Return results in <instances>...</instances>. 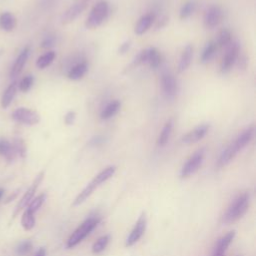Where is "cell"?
<instances>
[{"instance_id":"10","label":"cell","mask_w":256,"mask_h":256,"mask_svg":"<svg viewBox=\"0 0 256 256\" xmlns=\"http://www.w3.org/2000/svg\"><path fill=\"white\" fill-rule=\"evenodd\" d=\"M221 20H222V10L218 5L210 6L206 10L203 18L205 27L209 29L216 27L221 22Z\"/></svg>"},{"instance_id":"8","label":"cell","mask_w":256,"mask_h":256,"mask_svg":"<svg viewBox=\"0 0 256 256\" xmlns=\"http://www.w3.org/2000/svg\"><path fill=\"white\" fill-rule=\"evenodd\" d=\"M161 86L166 99L172 100L178 92V83L175 77L170 73H164L161 77Z\"/></svg>"},{"instance_id":"6","label":"cell","mask_w":256,"mask_h":256,"mask_svg":"<svg viewBox=\"0 0 256 256\" xmlns=\"http://www.w3.org/2000/svg\"><path fill=\"white\" fill-rule=\"evenodd\" d=\"M12 118L17 122H20L25 125H36L40 121V115L35 110L19 107L12 113Z\"/></svg>"},{"instance_id":"15","label":"cell","mask_w":256,"mask_h":256,"mask_svg":"<svg viewBox=\"0 0 256 256\" xmlns=\"http://www.w3.org/2000/svg\"><path fill=\"white\" fill-rule=\"evenodd\" d=\"M254 132H255V127L254 125H250L248 126L246 129H244L238 136L237 138L233 141L234 144L236 145V147L240 150H242L253 138L254 136Z\"/></svg>"},{"instance_id":"14","label":"cell","mask_w":256,"mask_h":256,"mask_svg":"<svg viewBox=\"0 0 256 256\" xmlns=\"http://www.w3.org/2000/svg\"><path fill=\"white\" fill-rule=\"evenodd\" d=\"M29 52H30V48L29 47H25L21 52L20 54L18 55V57L16 58L12 68H11V72H10V75L11 77L13 78H16L22 71L24 65L26 64V61L29 57Z\"/></svg>"},{"instance_id":"36","label":"cell","mask_w":256,"mask_h":256,"mask_svg":"<svg viewBox=\"0 0 256 256\" xmlns=\"http://www.w3.org/2000/svg\"><path fill=\"white\" fill-rule=\"evenodd\" d=\"M31 248H32V243L30 241H28V240L23 241L18 245V247L16 249V252L19 255H25L31 250Z\"/></svg>"},{"instance_id":"41","label":"cell","mask_w":256,"mask_h":256,"mask_svg":"<svg viewBox=\"0 0 256 256\" xmlns=\"http://www.w3.org/2000/svg\"><path fill=\"white\" fill-rule=\"evenodd\" d=\"M167 22H168V17H167V16H164V17H162V18L160 19V21L158 22V24H157L156 28H157V29H160V28L164 27V26L166 25V23H167Z\"/></svg>"},{"instance_id":"7","label":"cell","mask_w":256,"mask_h":256,"mask_svg":"<svg viewBox=\"0 0 256 256\" xmlns=\"http://www.w3.org/2000/svg\"><path fill=\"white\" fill-rule=\"evenodd\" d=\"M239 56V44L233 42L229 44V47L226 50L225 55L223 56L220 63V71L222 73H227L231 70L234 63L237 61Z\"/></svg>"},{"instance_id":"13","label":"cell","mask_w":256,"mask_h":256,"mask_svg":"<svg viewBox=\"0 0 256 256\" xmlns=\"http://www.w3.org/2000/svg\"><path fill=\"white\" fill-rule=\"evenodd\" d=\"M239 152V149L236 147V145L234 144V142L230 143L220 154L218 161H217V167L221 168L226 166Z\"/></svg>"},{"instance_id":"16","label":"cell","mask_w":256,"mask_h":256,"mask_svg":"<svg viewBox=\"0 0 256 256\" xmlns=\"http://www.w3.org/2000/svg\"><path fill=\"white\" fill-rule=\"evenodd\" d=\"M155 20V15L153 13H147L143 15L137 22L134 28V33L136 35H142L144 34L153 24Z\"/></svg>"},{"instance_id":"30","label":"cell","mask_w":256,"mask_h":256,"mask_svg":"<svg viewBox=\"0 0 256 256\" xmlns=\"http://www.w3.org/2000/svg\"><path fill=\"white\" fill-rule=\"evenodd\" d=\"M55 52L54 51H48L44 54H42L41 56L38 57L37 61H36V66L39 68V69H44L46 67H48L55 59Z\"/></svg>"},{"instance_id":"20","label":"cell","mask_w":256,"mask_h":256,"mask_svg":"<svg viewBox=\"0 0 256 256\" xmlns=\"http://www.w3.org/2000/svg\"><path fill=\"white\" fill-rule=\"evenodd\" d=\"M17 21L15 16L10 12H3L0 15V28L4 31H12L16 27Z\"/></svg>"},{"instance_id":"25","label":"cell","mask_w":256,"mask_h":256,"mask_svg":"<svg viewBox=\"0 0 256 256\" xmlns=\"http://www.w3.org/2000/svg\"><path fill=\"white\" fill-rule=\"evenodd\" d=\"M217 44L215 41H209L205 48L203 49V52L201 54V57H200V62L202 64H206L208 63L209 61H211V59L215 56L216 54V51H217Z\"/></svg>"},{"instance_id":"26","label":"cell","mask_w":256,"mask_h":256,"mask_svg":"<svg viewBox=\"0 0 256 256\" xmlns=\"http://www.w3.org/2000/svg\"><path fill=\"white\" fill-rule=\"evenodd\" d=\"M87 69H88V66H87L86 62H80V63L76 64L75 66H73L69 70L67 77L70 80H79L86 74Z\"/></svg>"},{"instance_id":"24","label":"cell","mask_w":256,"mask_h":256,"mask_svg":"<svg viewBox=\"0 0 256 256\" xmlns=\"http://www.w3.org/2000/svg\"><path fill=\"white\" fill-rule=\"evenodd\" d=\"M121 107V102L119 100H113L109 102L101 111L100 113V118L102 120H107L113 117L120 109Z\"/></svg>"},{"instance_id":"3","label":"cell","mask_w":256,"mask_h":256,"mask_svg":"<svg viewBox=\"0 0 256 256\" xmlns=\"http://www.w3.org/2000/svg\"><path fill=\"white\" fill-rule=\"evenodd\" d=\"M109 12V4L105 0H101V1L97 2L93 8L90 11V14L88 15L85 26L88 29H95L99 27L104 20L107 18Z\"/></svg>"},{"instance_id":"4","label":"cell","mask_w":256,"mask_h":256,"mask_svg":"<svg viewBox=\"0 0 256 256\" xmlns=\"http://www.w3.org/2000/svg\"><path fill=\"white\" fill-rule=\"evenodd\" d=\"M205 158V149L201 148L193 153L190 158L185 162L180 171L181 178H188L193 175L202 165Z\"/></svg>"},{"instance_id":"42","label":"cell","mask_w":256,"mask_h":256,"mask_svg":"<svg viewBox=\"0 0 256 256\" xmlns=\"http://www.w3.org/2000/svg\"><path fill=\"white\" fill-rule=\"evenodd\" d=\"M35 256H46V250L44 247H41L38 249V251L36 252Z\"/></svg>"},{"instance_id":"28","label":"cell","mask_w":256,"mask_h":256,"mask_svg":"<svg viewBox=\"0 0 256 256\" xmlns=\"http://www.w3.org/2000/svg\"><path fill=\"white\" fill-rule=\"evenodd\" d=\"M147 50H148L147 63L150 65L151 68L155 69L161 64V61H162L161 54L155 47H149V48H147Z\"/></svg>"},{"instance_id":"45","label":"cell","mask_w":256,"mask_h":256,"mask_svg":"<svg viewBox=\"0 0 256 256\" xmlns=\"http://www.w3.org/2000/svg\"><path fill=\"white\" fill-rule=\"evenodd\" d=\"M212 256H225V254H220V253H212Z\"/></svg>"},{"instance_id":"19","label":"cell","mask_w":256,"mask_h":256,"mask_svg":"<svg viewBox=\"0 0 256 256\" xmlns=\"http://www.w3.org/2000/svg\"><path fill=\"white\" fill-rule=\"evenodd\" d=\"M98 186H100V185H99L94 179H92V180L87 184V186L77 195V197L75 198V200H74V202H73V206H78V205L82 204V203L94 192V190H95Z\"/></svg>"},{"instance_id":"21","label":"cell","mask_w":256,"mask_h":256,"mask_svg":"<svg viewBox=\"0 0 256 256\" xmlns=\"http://www.w3.org/2000/svg\"><path fill=\"white\" fill-rule=\"evenodd\" d=\"M17 89H18L17 82L11 83L6 88V90L4 91V93L2 95V98H1V106H2L3 109H6L11 104V102L13 101V99H14L16 93H17Z\"/></svg>"},{"instance_id":"43","label":"cell","mask_w":256,"mask_h":256,"mask_svg":"<svg viewBox=\"0 0 256 256\" xmlns=\"http://www.w3.org/2000/svg\"><path fill=\"white\" fill-rule=\"evenodd\" d=\"M73 1L74 2H88L89 1V0H73Z\"/></svg>"},{"instance_id":"27","label":"cell","mask_w":256,"mask_h":256,"mask_svg":"<svg viewBox=\"0 0 256 256\" xmlns=\"http://www.w3.org/2000/svg\"><path fill=\"white\" fill-rule=\"evenodd\" d=\"M196 9V1L195 0H186L182 4L179 12L180 19H187L189 18Z\"/></svg>"},{"instance_id":"17","label":"cell","mask_w":256,"mask_h":256,"mask_svg":"<svg viewBox=\"0 0 256 256\" xmlns=\"http://www.w3.org/2000/svg\"><path fill=\"white\" fill-rule=\"evenodd\" d=\"M193 58V46L191 44H187L182 51L179 64H178V72H184L188 69L191 64Z\"/></svg>"},{"instance_id":"9","label":"cell","mask_w":256,"mask_h":256,"mask_svg":"<svg viewBox=\"0 0 256 256\" xmlns=\"http://www.w3.org/2000/svg\"><path fill=\"white\" fill-rule=\"evenodd\" d=\"M146 224H147V220H146V216L145 213L143 212L140 217L138 218L135 226L133 227L132 231L130 232V234L128 235L126 242H125V246L126 247H131L133 246L144 234L145 229H146Z\"/></svg>"},{"instance_id":"23","label":"cell","mask_w":256,"mask_h":256,"mask_svg":"<svg viewBox=\"0 0 256 256\" xmlns=\"http://www.w3.org/2000/svg\"><path fill=\"white\" fill-rule=\"evenodd\" d=\"M172 128H173V119L170 118L166 121V123L164 124L158 138H157V145L160 146V147H163L167 144L169 138H170V135H171V132H172Z\"/></svg>"},{"instance_id":"18","label":"cell","mask_w":256,"mask_h":256,"mask_svg":"<svg viewBox=\"0 0 256 256\" xmlns=\"http://www.w3.org/2000/svg\"><path fill=\"white\" fill-rule=\"evenodd\" d=\"M235 237V231H229L227 234L222 236L220 239H218L217 243L215 244L213 253H220V254H225L227 248L229 247L230 243L233 241Z\"/></svg>"},{"instance_id":"11","label":"cell","mask_w":256,"mask_h":256,"mask_svg":"<svg viewBox=\"0 0 256 256\" xmlns=\"http://www.w3.org/2000/svg\"><path fill=\"white\" fill-rule=\"evenodd\" d=\"M87 7L86 2H74L61 16V23L66 25L74 21Z\"/></svg>"},{"instance_id":"34","label":"cell","mask_w":256,"mask_h":256,"mask_svg":"<svg viewBox=\"0 0 256 256\" xmlns=\"http://www.w3.org/2000/svg\"><path fill=\"white\" fill-rule=\"evenodd\" d=\"M34 83V77L32 75H27L21 79L18 84V88L22 92H27Z\"/></svg>"},{"instance_id":"39","label":"cell","mask_w":256,"mask_h":256,"mask_svg":"<svg viewBox=\"0 0 256 256\" xmlns=\"http://www.w3.org/2000/svg\"><path fill=\"white\" fill-rule=\"evenodd\" d=\"M55 44V38L53 36H47L41 43V47L50 48Z\"/></svg>"},{"instance_id":"37","label":"cell","mask_w":256,"mask_h":256,"mask_svg":"<svg viewBox=\"0 0 256 256\" xmlns=\"http://www.w3.org/2000/svg\"><path fill=\"white\" fill-rule=\"evenodd\" d=\"M76 119V113L73 110L68 111L64 116V122L66 125H72Z\"/></svg>"},{"instance_id":"1","label":"cell","mask_w":256,"mask_h":256,"mask_svg":"<svg viewBox=\"0 0 256 256\" xmlns=\"http://www.w3.org/2000/svg\"><path fill=\"white\" fill-rule=\"evenodd\" d=\"M250 203V196L248 193H243L238 195L232 203L227 208L226 212L223 215L222 221L224 223H232L238 219H240L248 210Z\"/></svg>"},{"instance_id":"44","label":"cell","mask_w":256,"mask_h":256,"mask_svg":"<svg viewBox=\"0 0 256 256\" xmlns=\"http://www.w3.org/2000/svg\"><path fill=\"white\" fill-rule=\"evenodd\" d=\"M3 194H4V190H3L2 188H0V199H1V198H2Z\"/></svg>"},{"instance_id":"29","label":"cell","mask_w":256,"mask_h":256,"mask_svg":"<svg viewBox=\"0 0 256 256\" xmlns=\"http://www.w3.org/2000/svg\"><path fill=\"white\" fill-rule=\"evenodd\" d=\"M21 225L26 231H30L35 226V216L32 211L26 209L21 217Z\"/></svg>"},{"instance_id":"12","label":"cell","mask_w":256,"mask_h":256,"mask_svg":"<svg viewBox=\"0 0 256 256\" xmlns=\"http://www.w3.org/2000/svg\"><path fill=\"white\" fill-rule=\"evenodd\" d=\"M209 130V124H201V125H198L197 127H195L193 130L189 131L187 134H185L181 141L182 143L184 144H193V143H196L198 142L199 140H201L208 132Z\"/></svg>"},{"instance_id":"33","label":"cell","mask_w":256,"mask_h":256,"mask_svg":"<svg viewBox=\"0 0 256 256\" xmlns=\"http://www.w3.org/2000/svg\"><path fill=\"white\" fill-rule=\"evenodd\" d=\"M45 199H46V194L45 193H42V194L38 195L37 197H35V198H33L31 200V202L28 204L27 209H29L30 211L35 213L42 206V204L44 203Z\"/></svg>"},{"instance_id":"31","label":"cell","mask_w":256,"mask_h":256,"mask_svg":"<svg viewBox=\"0 0 256 256\" xmlns=\"http://www.w3.org/2000/svg\"><path fill=\"white\" fill-rule=\"evenodd\" d=\"M110 240V236L109 235H103L101 237H99L93 244L92 246V252L94 254H99L102 251L105 250V248L107 247L108 243Z\"/></svg>"},{"instance_id":"22","label":"cell","mask_w":256,"mask_h":256,"mask_svg":"<svg viewBox=\"0 0 256 256\" xmlns=\"http://www.w3.org/2000/svg\"><path fill=\"white\" fill-rule=\"evenodd\" d=\"M16 151L12 143L6 139H0V155L4 156L8 161H11L16 156Z\"/></svg>"},{"instance_id":"5","label":"cell","mask_w":256,"mask_h":256,"mask_svg":"<svg viewBox=\"0 0 256 256\" xmlns=\"http://www.w3.org/2000/svg\"><path fill=\"white\" fill-rule=\"evenodd\" d=\"M43 178H44V171H41V172L35 177L34 181H33L32 184L30 185V187L27 189V191L24 193V195L22 196V198H21L20 201L18 202V204H17V206H16V209H15V211H14V213H13V218H15V217L17 216V214H18L22 209H24V208L31 202V200L33 199L34 194H35V192H36L38 186H39L40 183L42 182Z\"/></svg>"},{"instance_id":"38","label":"cell","mask_w":256,"mask_h":256,"mask_svg":"<svg viewBox=\"0 0 256 256\" xmlns=\"http://www.w3.org/2000/svg\"><path fill=\"white\" fill-rule=\"evenodd\" d=\"M104 140L105 139L102 135H96L90 139L89 145L90 146H98V145H101L104 142Z\"/></svg>"},{"instance_id":"2","label":"cell","mask_w":256,"mask_h":256,"mask_svg":"<svg viewBox=\"0 0 256 256\" xmlns=\"http://www.w3.org/2000/svg\"><path fill=\"white\" fill-rule=\"evenodd\" d=\"M99 222L100 218L95 216L89 217L84 222H82L68 238L66 244L67 248H73L78 245L84 238H86L91 233V231L98 225Z\"/></svg>"},{"instance_id":"35","label":"cell","mask_w":256,"mask_h":256,"mask_svg":"<svg viewBox=\"0 0 256 256\" xmlns=\"http://www.w3.org/2000/svg\"><path fill=\"white\" fill-rule=\"evenodd\" d=\"M12 144L15 148L16 153L19 154L21 157H25V155H26V145H25L23 139L16 138Z\"/></svg>"},{"instance_id":"32","label":"cell","mask_w":256,"mask_h":256,"mask_svg":"<svg viewBox=\"0 0 256 256\" xmlns=\"http://www.w3.org/2000/svg\"><path fill=\"white\" fill-rule=\"evenodd\" d=\"M230 42H231V32L226 28L222 29L218 34V39L216 42L217 46L225 47V46L229 45Z\"/></svg>"},{"instance_id":"40","label":"cell","mask_w":256,"mask_h":256,"mask_svg":"<svg viewBox=\"0 0 256 256\" xmlns=\"http://www.w3.org/2000/svg\"><path fill=\"white\" fill-rule=\"evenodd\" d=\"M130 46H131V41H130V40H126L125 42H123V43L120 45V47H119V49H118V53H119V54H125V53L129 50Z\"/></svg>"}]
</instances>
